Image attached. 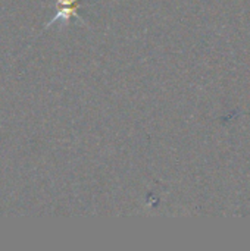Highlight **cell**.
<instances>
[{"mask_svg": "<svg viewBox=\"0 0 250 251\" xmlns=\"http://www.w3.org/2000/svg\"><path fill=\"white\" fill-rule=\"evenodd\" d=\"M78 7L80 3L78 0H56V15L46 24V28L52 24H55L56 21H60L63 24H66L68 21H71L72 18L81 21L83 24H85V21L78 15Z\"/></svg>", "mask_w": 250, "mask_h": 251, "instance_id": "1", "label": "cell"}]
</instances>
